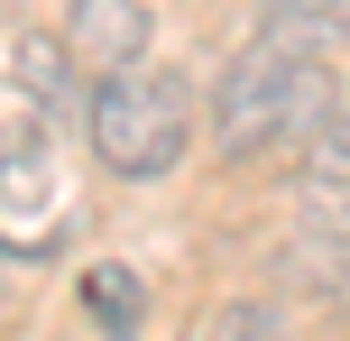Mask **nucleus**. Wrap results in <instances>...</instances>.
I'll list each match as a JSON object with an SVG mask.
<instances>
[{
	"label": "nucleus",
	"mask_w": 350,
	"mask_h": 341,
	"mask_svg": "<svg viewBox=\"0 0 350 341\" xmlns=\"http://www.w3.org/2000/svg\"><path fill=\"white\" fill-rule=\"evenodd\" d=\"M332 55H304L286 37H249L203 92V129L221 166H258V157H295L323 120H332Z\"/></svg>",
	"instance_id": "nucleus-1"
},
{
	"label": "nucleus",
	"mask_w": 350,
	"mask_h": 341,
	"mask_svg": "<svg viewBox=\"0 0 350 341\" xmlns=\"http://www.w3.org/2000/svg\"><path fill=\"white\" fill-rule=\"evenodd\" d=\"M83 148L92 166H111L120 185H166L193 148V120H203V92L185 74H148V65H120V74H83Z\"/></svg>",
	"instance_id": "nucleus-2"
},
{
	"label": "nucleus",
	"mask_w": 350,
	"mask_h": 341,
	"mask_svg": "<svg viewBox=\"0 0 350 341\" xmlns=\"http://www.w3.org/2000/svg\"><path fill=\"white\" fill-rule=\"evenodd\" d=\"M55 37L74 46L83 74H120V65H148L157 10H148V0H65V28H55Z\"/></svg>",
	"instance_id": "nucleus-3"
},
{
	"label": "nucleus",
	"mask_w": 350,
	"mask_h": 341,
	"mask_svg": "<svg viewBox=\"0 0 350 341\" xmlns=\"http://www.w3.org/2000/svg\"><path fill=\"white\" fill-rule=\"evenodd\" d=\"M10 83L28 92L37 120H74L83 111V65H74V46L55 28H18L10 37Z\"/></svg>",
	"instance_id": "nucleus-4"
},
{
	"label": "nucleus",
	"mask_w": 350,
	"mask_h": 341,
	"mask_svg": "<svg viewBox=\"0 0 350 341\" xmlns=\"http://www.w3.org/2000/svg\"><path fill=\"white\" fill-rule=\"evenodd\" d=\"M74 295H83V314H92V323H102L111 341H129V332L148 323V277L129 268V258H92Z\"/></svg>",
	"instance_id": "nucleus-5"
},
{
	"label": "nucleus",
	"mask_w": 350,
	"mask_h": 341,
	"mask_svg": "<svg viewBox=\"0 0 350 341\" xmlns=\"http://www.w3.org/2000/svg\"><path fill=\"white\" fill-rule=\"evenodd\" d=\"M258 37H286L304 55H332V37H350V0H258Z\"/></svg>",
	"instance_id": "nucleus-6"
},
{
	"label": "nucleus",
	"mask_w": 350,
	"mask_h": 341,
	"mask_svg": "<svg viewBox=\"0 0 350 341\" xmlns=\"http://www.w3.org/2000/svg\"><path fill=\"white\" fill-rule=\"evenodd\" d=\"M286 240H295V249L277 258L286 286H295V295L314 286V295H323V286H332V268H341V249H350V231H332V221H323V231H286Z\"/></svg>",
	"instance_id": "nucleus-7"
},
{
	"label": "nucleus",
	"mask_w": 350,
	"mask_h": 341,
	"mask_svg": "<svg viewBox=\"0 0 350 341\" xmlns=\"http://www.w3.org/2000/svg\"><path fill=\"white\" fill-rule=\"evenodd\" d=\"M212 341H295V323H286V305H221V323H212Z\"/></svg>",
	"instance_id": "nucleus-8"
},
{
	"label": "nucleus",
	"mask_w": 350,
	"mask_h": 341,
	"mask_svg": "<svg viewBox=\"0 0 350 341\" xmlns=\"http://www.w3.org/2000/svg\"><path fill=\"white\" fill-rule=\"evenodd\" d=\"M323 305H332L341 323H350V249H341V268H332V286H323Z\"/></svg>",
	"instance_id": "nucleus-9"
},
{
	"label": "nucleus",
	"mask_w": 350,
	"mask_h": 341,
	"mask_svg": "<svg viewBox=\"0 0 350 341\" xmlns=\"http://www.w3.org/2000/svg\"><path fill=\"white\" fill-rule=\"evenodd\" d=\"M332 111H341V120H350V74H341V92H332Z\"/></svg>",
	"instance_id": "nucleus-10"
},
{
	"label": "nucleus",
	"mask_w": 350,
	"mask_h": 341,
	"mask_svg": "<svg viewBox=\"0 0 350 341\" xmlns=\"http://www.w3.org/2000/svg\"><path fill=\"white\" fill-rule=\"evenodd\" d=\"M0 305H10V249H0Z\"/></svg>",
	"instance_id": "nucleus-11"
}]
</instances>
